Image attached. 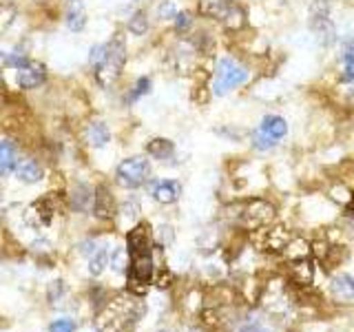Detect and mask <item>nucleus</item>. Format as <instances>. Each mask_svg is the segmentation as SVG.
<instances>
[{
  "label": "nucleus",
  "instance_id": "nucleus-1",
  "mask_svg": "<svg viewBox=\"0 0 354 332\" xmlns=\"http://www.w3.org/2000/svg\"><path fill=\"white\" fill-rule=\"evenodd\" d=\"M129 252V284L133 293H144L153 282L155 261H153V241L149 228L140 224L127 235Z\"/></svg>",
  "mask_w": 354,
  "mask_h": 332
},
{
  "label": "nucleus",
  "instance_id": "nucleus-2",
  "mask_svg": "<svg viewBox=\"0 0 354 332\" xmlns=\"http://www.w3.org/2000/svg\"><path fill=\"white\" fill-rule=\"evenodd\" d=\"M142 315V304L133 295H118L104 306L95 319L97 332H124Z\"/></svg>",
  "mask_w": 354,
  "mask_h": 332
},
{
  "label": "nucleus",
  "instance_id": "nucleus-3",
  "mask_svg": "<svg viewBox=\"0 0 354 332\" xmlns=\"http://www.w3.org/2000/svg\"><path fill=\"white\" fill-rule=\"evenodd\" d=\"M124 60H127V47H124V40H122L120 36L113 38L111 42H106V49H104V58L100 60L97 66H93L95 69V77L97 82L102 86H109L111 82L115 80V77L120 75L122 66H124Z\"/></svg>",
  "mask_w": 354,
  "mask_h": 332
},
{
  "label": "nucleus",
  "instance_id": "nucleus-4",
  "mask_svg": "<svg viewBox=\"0 0 354 332\" xmlns=\"http://www.w3.org/2000/svg\"><path fill=\"white\" fill-rule=\"evenodd\" d=\"M248 80V71L243 69L239 62H235L232 58H221L217 62L215 69V80H213V93L215 95H226L232 89L241 86Z\"/></svg>",
  "mask_w": 354,
  "mask_h": 332
},
{
  "label": "nucleus",
  "instance_id": "nucleus-5",
  "mask_svg": "<svg viewBox=\"0 0 354 332\" xmlns=\"http://www.w3.org/2000/svg\"><path fill=\"white\" fill-rule=\"evenodd\" d=\"M151 175V162L142 155H136V158H127L122 160L118 171H115V180L122 188H140L149 182Z\"/></svg>",
  "mask_w": 354,
  "mask_h": 332
},
{
  "label": "nucleus",
  "instance_id": "nucleus-6",
  "mask_svg": "<svg viewBox=\"0 0 354 332\" xmlns=\"http://www.w3.org/2000/svg\"><path fill=\"white\" fill-rule=\"evenodd\" d=\"M286 133H288V124L281 116H266L259 129L252 133V147L259 151H268L277 142L286 138Z\"/></svg>",
  "mask_w": 354,
  "mask_h": 332
},
{
  "label": "nucleus",
  "instance_id": "nucleus-7",
  "mask_svg": "<svg viewBox=\"0 0 354 332\" xmlns=\"http://www.w3.org/2000/svg\"><path fill=\"white\" fill-rule=\"evenodd\" d=\"M274 217V208L263 202V199H254L246 206V210L241 213L239 217V224L248 230H257V228H263L266 224H270Z\"/></svg>",
  "mask_w": 354,
  "mask_h": 332
},
{
  "label": "nucleus",
  "instance_id": "nucleus-8",
  "mask_svg": "<svg viewBox=\"0 0 354 332\" xmlns=\"http://www.w3.org/2000/svg\"><path fill=\"white\" fill-rule=\"evenodd\" d=\"M16 82L22 89H36L44 82V66L36 60H27L20 69H16Z\"/></svg>",
  "mask_w": 354,
  "mask_h": 332
},
{
  "label": "nucleus",
  "instance_id": "nucleus-9",
  "mask_svg": "<svg viewBox=\"0 0 354 332\" xmlns=\"http://www.w3.org/2000/svg\"><path fill=\"white\" fill-rule=\"evenodd\" d=\"M330 297L337 304H354V277L352 275H337L330 282Z\"/></svg>",
  "mask_w": 354,
  "mask_h": 332
},
{
  "label": "nucleus",
  "instance_id": "nucleus-10",
  "mask_svg": "<svg viewBox=\"0 0 354 332\" xmlns=\"http://www.w3.org/2000/svg\"><path fill=\"white\" fill-rule=\"evenodd\" d=\"M151 195L160 204H173L182 195V184L175 180H160L151 186Z\"/></svg>",
  "mask_w": 354,
  "mask_h": 332
},
{
  "label": "nucleus",
  "instance_id": "nucleus-11",
  "mask_svg": "<svg viewBox=\"0 0 354 332\" xmlns=\"http://www.w3.org/2000/svg\"><path fill=\"white\" fill-rule=\"evenodd\" d=\"M16 177L22 182V184H36L42 180V166L36 162V160H31V158H22L18 160L16 164V169H14Z\"/></svg>",
  "mask_w": 354,
  "mask_h": 332
},
{
  "label": "nucleus",
  "instance_id": "nucleus-12",
  "mask_svg": "<svg viewBox=\"0 0 354 332\" xmlns=\"http://www.w3.org/2000/svg\"><path fill=\"white\" fill-rule=\"evenodd\" d=\"M64 20H66V27H69L71 31H82L84 29V25H86V11H84L82 0H71L69 7H66Z\"/></svg>",
  "mask_w": 354,
  "mask_h": 332
},
{
  "label": "nucleus",
  "instance_id": "nucleus-13",
  "mask_svg": "<svg viewBox=\"0 0 354 332\" xmlns=\"http://www.w3.org/2000/svg\"><path fill=\"white\" fill-rule=\"evenodd\" d=\"M16 164H18L16 147L9 140H0V177H7L9 173H14Z\"/></svg>",
  "mask_w": 354,
  "mask_h": 332
},
{
  "label": "nucleus",
  "instance_id": "nucleus-14",
  "mask_svg": "<svg viewBox=\"0 0 354 332\" xmlns=\"http://www.w3.org/2000/svg\"><path fill=\"white\" fill-rule=\"evenodd\" d=\"M215 14L219 20H224L226 25L230 27H241L243 25V9H239L235 3H228V0H224V3H219Z\"/></svg>",
  "mask_w": 354,
  "mask_h": 332
},
{
  "label": "nucleus",
  "instance_id": "nucleus-15",
  "mask_svg": "<svg viewBox=\"0 0 354 332\" xmlns=\"http://www.w3.org/2000/svg\"><path fill=\"white\" fill-rule=\"evenodd\" d=\"M290 275H292L295 284H301V286L313 284V279H315V264L310 261V259H306V257L297 259V261H292Z\"/></svg>",
  "mask_w": 354,
  "mask_h": 332
},
{
  "label": "nucleus",
  "instance_id": "nucleus-16",
  "mask_svg": "<svg viewBox=\"0 0 354 332\" xmlns=\"http://www.w3.org/2000/svg\"><path fill=\"white\" fill-rule=\"evenodd\" d=\"M111 140V133L106 129L104 122H91V124L86 127V142L91 144L93 149H102L104 144Z\"/></svg>",
  "mask_w": 354,
  "mask_h": 332
},
{
  "label": "nucleus",
  "instance_id": "nucleus-17",
  "mask_svg": "<svg viewBox=\"0 0 354 332\" xmlns=\"http://www.w3.org/2000/svg\"><path fill=\"white\" fill-rule=\"evenodd\" d=\"M341 80L354 82V38L346 44L341 58Z\"/></svg>",
  "mask_w": 354,
  "mask_h": 332
},
{
  "label": "nucleus",
  "instance_id": "nucleus-18",
  "mask_svg": "<svg viewBox=\"0 0 354 332\" xmlns=\"http://www.w3.org/2000/svg\"><path fill=\"white\" fill-rule=\"evenodd\" d=\"M147 151L153 155L155 160H169L171 155H173V151H175V147H173V142L171 140H162V138H158V140H151V144L147 147Z\"/></svg>",
  "mask_w": 354,
  "mask_h": 332
},
{
  "label": "nucleus",
  "instance_id": "nucleus-19",
  "mask_svg": "<svg viewBox=\"0 0 354 332\" xmlns=\"http://www.w3.org/2000/svg\"><path fill=\"white\" fill-rule=\"evenodd\" d=\"M109 250L102 246V248H95L93 252H91V259H88V273H91L93 277H97V275H102V270L109 266Z\"/></svg>",
  "mask_w": 354,
  "mask_h": 332
},
{
  "label": "nucleus",
  "instance_id": "nucleus-20",
  "mask_svg": "<svg viewBox=\"0 0 354 332\" xmlns=\"http://www.w3.org/2000/svg\"><path fill=\"white\" fill-rule=\"evenodd\" d=\"M288 241H290V237L286 235L283 228H272V230H268V235H266V248L283 250L288 246Z\"/></svg>",
  "mask_w": 354,
  "mask_h": 332
},
{
  "label": "nucleus",
  "instance_id": "nucleus-21",
  "mask_svg": "<svg viewBox=\"0 0 354 332\" xmlns=\"http://www.w3.org/2000/svg\"><path fill=\"white\" fill-rule=\"evenodd\" d=\"M93 199H95V195H93V191L88 186H75L73 188V204H75V208L86 210L88 206L93 204Z\"/></svg>",
  "mask_w": 354,
  "mask_h": 332
},
{
  "label": "nucleus",
  "instance_id": "nucleus-22",
  "mask_svg": "<svg viewBox=\"0 0 354 332\" xmlns=\"http://www.w3.org/2000/svg\"><path fill=\"white\" fill-rule=\"evenodd\" d=\"M109 264L113 266V270H115V273H124V270H127V266H129V252H127V248H115V250H111V255H109Z\"/></svg>",
  "mask_w": 354,
  "mask_h": 332
},
{
  "label": "nucleus",
  "instance_id": "nucleus-23",
  "mask_svg": "<svg viewBox=\"0 0 354 332\" xmlns=\"http://www.w3.org/2000/svg\"><path fill=\"white\" fill-rule=\"evenodd\" d=\"M147 29H149L147 14H144V11H136L133 18L129 20V31L136 33V36H142V33H147Z\"/></svg>",
  "mask_w": 354,
  "mask_h": 332
},
{
  "label": "nucleus",
  "instance_id": "nucleus-24",
  "mask_svg": "<svg viewBox=\"0 0 354 332\" xmlns=\"http://www.w3.org/2000/svg\"><path fill=\"white\" fill-rule=\"evenodd\" d=\"M49 332H75V321L73 319H58V321H53Z\"/></svg>",
  "mask_w": 354,
  "mask_h": 332
},
{
  "label": "nucleus",
  "instance_id": "nucleus-25",
  "mask_svg": "<svg viewBox=\"0 0 354 332\" xmlns=\"http://www.w3.org/2000/svg\"><path fill=\"white\" fill-rule=\"evenodd\" d=\"M27 62V55L25 53H20V51H14V53H9L7 58H5V64L7 66H14V69H20L22 64Z\"/></svg>",
  "mask_w": 354,
  "mask_h": 332
},
{
  "label": "nucleus",
  "instance_id": "nucleus-26",
  "mask_svg": "<svg viewBox=\"0 0 354 332\" xmlns=\"http://www.w3.org/2000/svg\"><path fill=\"white\" fill-rule=\"evenodd\" d=\"M177 16V9H175V5L171 3V0H164V3L160 5V18H164V20H171V18H175Z\"/></svg>",
  "mask_w": 354,
  "mask_h": 332
},
{
  "label": "nucleus",
  "instance_id": "nucleus-27",
  "mask_svg": "<svg viewBox=\"0 0 354 332\" xmlns=\"http://www.w3.org/2000/svg\"><path fill=\"white\" fill-rule=\"evenodd\" d=\"M149 86H151V80H149V77H140V82H138V86H136V93H133V100H138L140 95L149 93Z\"/></svg>",
  "mask_w": 354,
  "mask_h": 332
},
{
  "label": "nucleus",
  "instance_id": "nucleus-28",
  "mask_svg": "<svg viewBox=\"0 0 354 332\" xmlns=\"http://www.w3.org/2000/svg\"><path fill=\"white\" fill-rule=\"evenodd\" d=\"M188 25H191V16H188V14H184V11H182V14H177V16H175V27L180 29V31L186 29Z\"/></svg>",
  "mask_w": 354,
  "mask_h": 332
},
{
  "label": "nucleus",
  "instance_id": "nucleus-29",
  "mask_svg": "<svg viewBox=\"0 0 354 332\" xmlns=\"http://www.w3.org/2000/svg\"><path fill=\"white\" fill-rule=\"evenodd\" d=\"M239 332H263V328L257 324V321H248V324L246 326H243Z\"/></svg>",
  "mask_w": 354,
  "mask_h": 332
},
{
  "label": "nucleus",
  "instance_id": "nucleus-30",
  "mask_svg": "<svg viewBox=\"0 0 354 332\" xmlns=\"http://www.w3.org/2000/svg\"><path fill=\"white\" fill-rule=\"evenodd\" d=\"M164 332H173V330H164Z\"/></svg>",
  "mask_w": 354,
  "mask_h": 332
},
{
  "label": "nucleus",
  "instance_id": "nucleus-31",
  "mask_svg": "<svg viewBox=\"0 0 354 332\" xmlns=\"http://www.w3.org/2000/svg\"><path fill=\"white\" fill-rule=\"evenodd\" d=\"M0 55H3V51H0Z\"/></svg>",
  "mask_w": 354,
  "mask_h": 332
}]
</instances>
